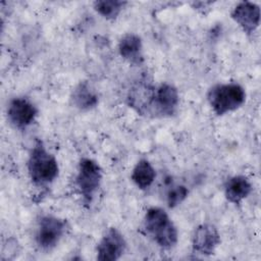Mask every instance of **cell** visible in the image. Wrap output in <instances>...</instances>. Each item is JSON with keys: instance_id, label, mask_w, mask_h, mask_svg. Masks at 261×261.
<instances>
[{"instance_id": "6da1fadb", "label": "cell", "mask_w": 261, "mask_h": 261, "mask_svg": "<svg viewBox=\"0 0 261 261\" xmlns=\"http://www.w3.org/2000/svg\"><path fill=\"white\" fill-rule=\"evenodd\" d=\"M127 104L139 115L151 118H169L176 114L179 93L169 83L152 84L142 79L134 84L127 93Z\"/></svg>"}, {"instance_id": "7a4b0ae2", "label": "cell", "mask_w": 261, "mask_h": 261, "mask_svg": "<svg viewBox=\"0 0 261 261\" xmlns=\"http://www.w3.org/2000/svg\"><path fill=\"white\" fill-rule=\"evenodd\" d=\"M143 229L162 250H171L178 242L177 227L166 210L161 207L152 206L147 209L143 218Z\"/></svg>"}, {"instance_id": "3957f363", "label": "cell", "mask_w": 261, "mask_h": 261, "mask_svg": "<svg viewBox=\"0 0 261 261\" xmlns=\"http://www.w3.org/2000/svg\"><path fill=\"white\" fill-rule=\"evenodd\" d=\"M27 170L31 182L38 188H46L58 177V161L46 148L43 141L37 140L31 148L27 160Z\"/></svg>"}, {"instance_id": "277c9868", "label": "cell", "mask_w": 261, "mask_h": 261, "mask_svg": "<svg viewBox=\"0 0 261 261\" xmlns=\"http://www.w3.org/2000/svg\"><path fill=\"white\" fill-rule=\"evenodd\" d=\"M246 91L236 82L217 83L209 88L206 94L207 102L217 116H223L241 108L246 102Z\"/></svg>"}, {"instance_id": "5b68a950", "label": "cell", "mask_w": 261, "mask_h": 261, "mask_svg": "<svg viewBox=\"0 0 261 261\" xmlns=\"http://www.w3.org/2000/svg\"><path fill=\"white\" fill-rule=\"evenodd\" d=\"M103 180V169L100 164L88 157H83L79 161L74 186L82 197L83 203L90 206L98 193Z\"/></svg>"}, {"instance_id": "8992f818", "label": "cell", "mask_w": 261, "mask_h": 261, "mask_svg": "<svg viewBox=\"0 0 261 261\" xmlns=\"http://www.w3.org/2000/svg\"><path fill=\"white\" fill-rule=\"evenodd\" d=\"M67 221L53 214L42 215L36 225L35 243L39 250L50 252L57 247L67 230Z\"/></svg>"}, {"instance_id": "52a82bcc", "label": "cell", "mask_w": 261, "mask_h": 261, "mask_svg": "<svg viewBox=\"0 0 261 261\" xmlns=\"http://www.w3.org/2000/svg\"><path fill=\"white\" fill-rule=\"evenodd\" d=\"M39 115L38 107L33 101L23 96H17L9 100L6 109V117L9 124L17 130L28 129Z\"/></svg>"}, {"instance_id": "ba28073f", "label": "cell", "mask_w": 261, "mask_h": 261, "mask_svg": "<svg viewBox=\"0 0 261 261\" xmlns=\"http://www.w3.org/2000/svg\"><path fill=\"white\" fill-rule=\"evenodd\" d=\"M127 243L122 232L116 227L105 230L96 246V259L100 261H116L125 253Z\"/></svg>"}, {"instance_id": "9c48e42d", "label": "cell", "mask_w": 261, "mask_h": 261, "mask_svg": "<svg viewBox=\"0 0 261 261\" xmlns=\"http://www.w3.org/2000/svg\"><path fill=\"white\" fill-rule=\"evenodd\" d=\"M221 243L220 232L212 223L199 224L192 234V252L203 257L215 254Z\"/></svg>"}, {"instance_id": "30bf717a", "label": "cell", "mask_w": 261, "mask_h": 261, "mask_svg": "<svg viewBox=\"0 0 261 261\" xmlns=\"http://www.w3.org/2000/svg\"><path fill=\"white\" fill-rule=\"evenodd\" d=\"M230 17L247 36H252L260 24V6L251 1L239 2L232 8Z\"/></svg>"}, {"instance_id": "8fae6325", "label": "cell", "mask_w": 261, "mask_h": 261, "mask_svg": "<svg viewBox=\"0 0 261 261\" xmlns=\"http://www.w3.org/2000/svg\"><path fill=\"white\" fill-rule=\"evenodd\" d=\"M117 50L120 57L132 66H142L145 62L143 41L135 33L124 34L118 41Z\"/></svg>"}, {"instance_id": "7c38bea8", "label": "cell", "mask_w": 261, "mask_h": 261, "mask_svg": "<svg viewBox=\"0 0 261 261\" xmlns=\"http://www.w3.org/2000/svg\"><path fill=\"white\" fill-rule=\"evenodd\" d=\"M70 104L77 110L86 112L96 108L99 104V96L95 88L87 81L80 82L71 90Z\"/></svg>"}, {"instance_id": "4fadbf2b", "label": "cell", "mask_w": 261, "mask_h": 261, "mask_svg": "<svg viewBox=\"0 0 261 261\" xmlns=\"http://www.w3.org/2000/svg\"><path fill=\"white\" fill-rule=\"evenodd\" d=\"M253 191V186L250 179L243 174L229 176L223 186L224 197L227 202L233 205H240L247 199Z\"/></svg>"}, {"instance_id": "5bb4252c", "label": "cell", "mask_w": 261, "mask_h": 261, "mask_svg": "<svg viewBox=\"0 0 261 261\" xmlns=\"http://www.w3.org/2000/svg\"><path fill=\"white\" fill-rule=\"evenodd\" d=\"M155 178L156 169L148 159H140L132 170L130 179L134 185L142 191L149 189L153 185Z\"/></svg>"}, {"instance_id": "9a60e30c", "label": "cell", "mask_w": 261, "mask_h": 261, "mask_svg": "<svg viewBox=\"0 0 261 261\" xmlns=\"http://www.w3.org/2000/svg\"><path fill=\"white\" fill-rule=\"evenodd\" d=\"M126 4V1L121 0H99L93 3V7L103 18L114 20L118 17Z\"/></svg>"}, {"instance_id": "2e32d148", "label": "cell", "mask_w": 261, "mask_h": 261, "mask_svg": "<svg viewBox=\"0 0 261 261\" xmlns=\"http://www.w3.org/2000/svg\"><path fill=\"white\" fill-rule=\"evenodd\" d=\"M189 189L184 185H172L166 192V203L168 208L173 209L180 205L189 196Z\"/></svg>"}]
</instances>
